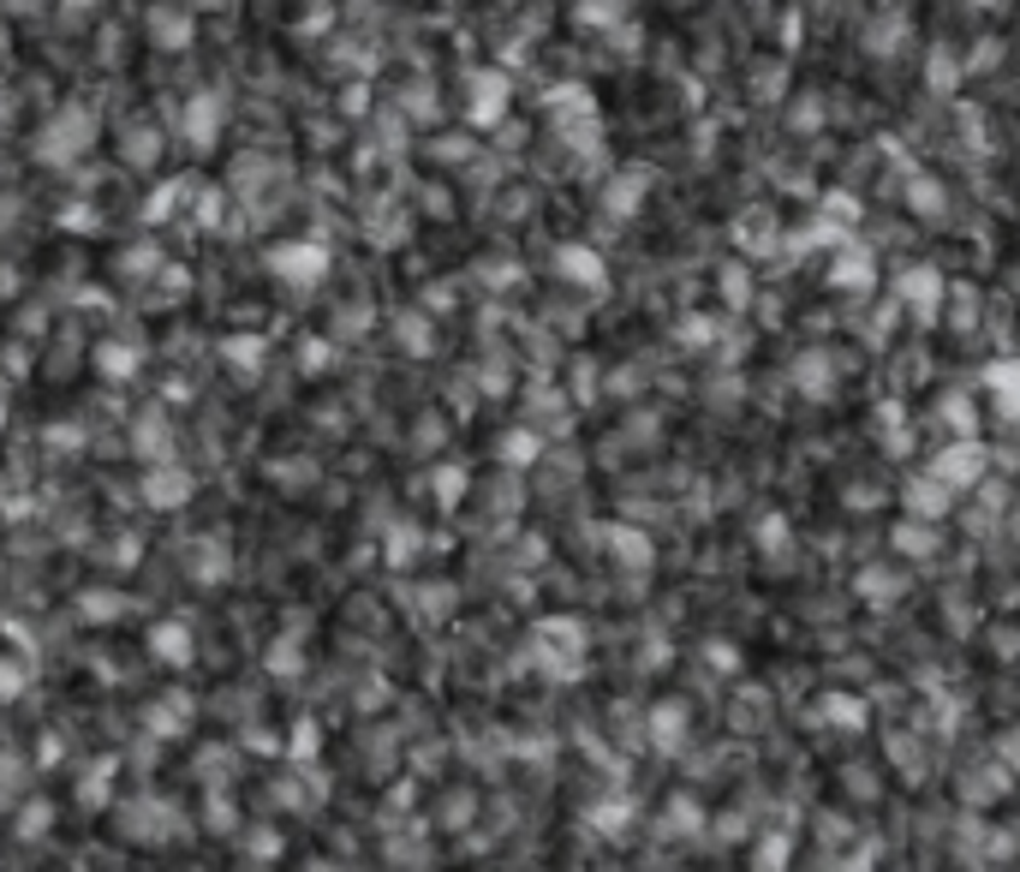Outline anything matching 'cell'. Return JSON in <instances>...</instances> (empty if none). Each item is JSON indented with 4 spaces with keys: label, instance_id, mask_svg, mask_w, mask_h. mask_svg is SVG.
<instances>
[{
    "label": "cell",
    "instance_id": "277c9868",
    "mask_svg": "<svg viewBox=\"0 0 1020 872\" xmlns=\"http://www.w3.org/2000/svg\"><path fill=\"white\" fill-rule=\"evenodd\" d=\"M1003 753H1009V765H1020V729H1015L1009 741H1003Z\"/></svg>",
    "mask_w": 1020,
    "mask_h": 872
},
{
    "label": "cell",
    "instance_id": "3957f363",
    "mask_svg": "<svg viewBox=\"0 0 1020 872\" xmlns=\"http://www.w3.org/2000/svg\"><path fill=\"white\" fill-rule=\"evenodd\" d=\"M991 389H1020V365H997V371H991Z\"/></svg>",
    "mask_w": 1020,
    "mask_h": 872
},
{
    "label": "cell",
    "instance_id": "6da1fadb",
    "mask_svg": "<svg viewBox=\"0 0 1020 872\" xmlns=\"http://www.w3.org/2000/svg\"><path fill=\"white\" fill-rule=\"evenodd\" d=\"M979 473H985V454H979V449H967V442H961V449H949V454L937 461V478H943L949 490L979 485Z\"/></svg>",
    "mask_w": 1020,
    "mask_h": 872
},
{
    "label": "cell",
    "instance_id": "7a4b0ae2",
    "mask_svg": "<svg viewBox=\"0 0 1020 872\" xmlns=\"http://www.w3.org/2000/svg\"><path fill=\"white\" fill-rule=\"evenodd\" d=\"M830 359H824V353H806V359H800V389H806V395H830Z\"/></svg>",
    "mask_w": 1020,
    "mask_h": 872
}]
</instances>
